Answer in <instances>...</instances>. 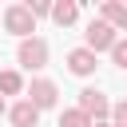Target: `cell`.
Masks as SVG:
<instances>
[{
	"mask_svg": "<svg viewBox=\"0 0 127 127\" xmlns=\"http://www.w3.org/2000/svg\"><path fill=\"white\" fill-rule=\"evenodd\" d=\"M0 20H4V32H12L16 40H32V32H36V16L28 4H8Z\"/></svg>",
	"mask_w": 127,
	"mask_h": 127,
	"instance_id": "1",
	"label": "cell"
},
{
	"mask_svg": "<svg viewBox=\"0 0 127 127\" xmlns=\"http://www.w3.org/2000/svg\"><path fill=\"white\" fill-rule=\"evenodd\" d=\"M115 44H119V32H115L107 20H99V16H95V20L87 24V32H83V48H91L95 56H99V52H107V56H111V48H115Z\"/></svg>",
	"mask_w": 127,
	"mask_h": 127,
	"instance_id": "2",
	"label": "cell"
},
{
	"mask_svg": "<svg viewBox=\"0 0 127 127\" xmlns=\"http://www.w3.org/2000/svg\"><path fill=\"white\" fill-rule=\"evenodd\" d=\"M16 64H20L24 71H44V67H48V40H40V36L20 40V48H16Z\"/></svg>",
	"mask_w": 127,
	"mask_h": 127,
	"instance_id": "3",
	"label": "cell"
},
{
	"mask_svg": "<svg viewBox=\"0 0 127 127\" xmlns=\"http://www.w3.org/2000/svg\"><path fill=\"white\" fill-rule=\"evenodd\" d=\"M75 107H79V111H87L95 123H111V107H115V103H111L99 87H83V91H79V99H75Z\"/></svg>",
	"mask_w": 127,
	"mask_h": 127,
	"instance_id": "4",
	"label": "cell"
},
{
	"mask_svg": "<svg viewBox=\"0 0 127 127\" xmlns=\"http://www.w3.org/2000/svg\"><path fill=\"white\" fill-rule=\"evenodd\" d=\"M64 64H67V71H71V75L87 79V75H95V67H99V56H95L91 48H83V44H79V48H71V52H67V60H64Z\"/></svg>",
	"mask_w": 127,
	"mask_h": 127,
	"instance_id": "5",
	"label": "cell"
},
{
	"mask_svg": "<svg viewBox=\"0 0 127 127\" xmlns=\"http://www.w3.org/2000/svg\"><path fill=\"white\" fill-rule=\"evenodd\" d=\"M28 99L40 107V111H48V107H56L60 103V87L52 83V79H44V75H36L32 83H28Z\"/></svg>",
	"mask_w": 127,
	"mask_h": 127,
	"instance_id": "6",
	"label": "cell"
},
{
	"mask_svg": "<svg viewBox=\"0 0 127 127\" xmlns=\"http://www.w3.org/2000/svg\"><path fill=\"white\" fill-rule=\"evenodd\" d=\"M8 123H12V127H36V123H40V107H36L32 99H16V103L8 107Z\"/></svg>",
	"mask_w": 127,
	"mask_h": 127,
	"instance_id": "7",
	"label": "cell"
},
{
	"mask_svg": "<svg viewBox=\"0 0 127 127\" xmlns=\"http://www.w3.org/2000/svg\"><path fill=\"white\" fill-rule=\"evenodd\" d=\"M99 20H107L115 32H127V4L123 0H103L99 4Z\"/></svg>",
	"mask_w": 127,
	"mask_h": 127,
	"instance_id": "8",
	"label": "cell"
},
{
	"mask_svg": "<svg viewBox=\"0 0 127 127\" xmlns=\"http://www.w3.org/2000/svg\"><path fill=\"white\" fill-rule=\"evenodd\" d=\"M52 20H56L60 28H71V24L79 20V4H75V0H56V4H52Z\"/></svg>",
	"mask_w": 127,
	"mask_h": 127,
	"instance_id": "9",
	"label": "cell"
},
{
	"mask_svg": "<svg viewBox=\"0 0 127 127\" xmlns=\"http://www.w3.org/2000/svg\"><path fill=\"white\" fill-rule=\"evenodd\" d=\"M0 95H28V83L16 67H4L0 71Z\"/></svg>",
	"mask_w": 127,
	"mask_h": 127,
	"instance_id": "10",
	"label": "cell"
},
{
	"mask_svg": "<svg viewBox=\"0 0 127 127\" xmlns=\"http://www.w3.org/2000/svg\"><path fill=\"white\" fill-rule=\"evenodd\" d=\"M60 127H95V119L79 107H67V111H60Z\"/></svg>",
	"mask_w": 127,
	"mask_h": 127,
	"instance_id": "11",
	"label": "cell"
},
{
	"mask_svg": "<svg viewBox=\"0 0 127 127\" xmlns=\"http://www.w3.org/2000/svg\"><path fill=\"white\" fill-rule=\"evenodd\" d=\"M111 64H115V67H123V71H127V40H123V36H119V44H115V48H111Z\"/></svg>",
	"mask_w": 127,
	"mask_h": 127,
	"instance_id": "12",
	"label": "cell"
},
{
	"mask_svg": "<svg viewBox=\"0 0 127 127\" xmlns=\"http://www.w3.org/2000/svg\"><path fill=\"white\" fill-rule=\"evenodd\" d=\"M111 127H127V99L111 107Z\"/></svg>",
	"mask_w": 127,
	"mask_h": 127,
	"instance_id": "13",
	"label": "cell"
},
{
	"mask_svg": "<svg viewBox=\"0 0 127 127\" xmlns=\"http://www.w3.org/2000/svg\"><path fill=\"white\" fill-rule=\"evenodd\" d=\"M28 8H32V16H36V20L52 16V4H48V0H28Z\"/></svg>",
	"mask_w": 127,
	"mask_h": 127,
	"instance_id": "14",
	"label": "cell"
},
{
	"mask_svg": "<svg viewBox=\"0 0 127 127\" xmlns=\"http://www.w3.org/2000/svg\"><path fill=\"white\" fill-rule=\"evenodd\" d=\"M0 115H8V99L4 95H0Z\"/></svg>",
	"mask_w": 127,
	"mask_h": 127,
	"instance_id": "15",
	"label": "cell"
},
{
	"mask_svg": "<svg viewBox=\"0 0 127 127\" xmlns=\"http://www.w3.org/2000/svg\"><path fill=\"white\" fill-rule=\"evenodd\" d=\"M95 127H111V123H95Z\"/></svg>",
	"mask_w": 127,
	"mask_h": 127,
	"instance_id": "16",
	"label": "cell"
},
{
	"mask_svg": "<svg viewBox=\"0 0 127 127\" xmlns=\"http://www.w3.org/2000/svg\"><path fill=\"white\" fill-rule=\"evenodd\" d=\"M0 16H4V12H0Z\"/></svg>",
	"mask_w": 127,
	"mask_h": 127,
	"instance_id": "17",
	"label": "cell"
}]
</instances>
